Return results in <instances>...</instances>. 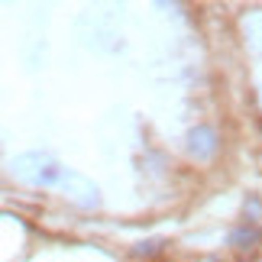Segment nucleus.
<instances>
[{
  "label": "nucleus",
  "mask_w": 262,
  "mask_h": 262,
  "mask_svg": "<svg viewBox=\"0 0 262 262\" xmlns=\"http://www.w3.org/2000/svg\"><path fill=\"white\" fill-rule=\"evenodd\" d=\"M13 175L33 185H58L62 178V165L52 162L49 156H19L13 162Z\"/></svg>",
  "instance_id": "obj_1"
},
{
  "label": "nucleus",
  "mask_w": 262,
  "mask_h": 262,
  "mask_svg": "<svg viewBox=\"0 0 262 262\" xmlns=\"http://www.w3.org/2000/svg\"><path fill=\"white\" fill-rule=\"evenodd\" d=\"M58 188H62L65 194L75 201V204H81V207H97V204H100V188H97L91 178L78 175V172H68V168H62Z\"/></svg>",
  "instance_id": "obj_2"
},
{
  "label": "nucleus",
  "mask_w": 262,
  "mask_h": 262,
  "mask_svg": "<svg viewBox=\"0 0 262 262\" xmlns=\"http://www.w3.org/2000/svg\"><path fill=\"white\" fill-rule=\"evenodd\" d=\"M217 149H220V143H217V133L210 126H194L188 133V152L198 159V162H207V159H214L217 156Z\"/></svg>",
  "instance_id": "obj_3"
},
{
  "label": "nucleus",
  "mask_w": 262,
  "mask_h": 262,
  "mask_svg": "<svg viewBox=\"0 0 262 262\" xmlns=\"http://www.w3.org/2000/svg\"><path fill=\"white\" fill-rule=\"evenodd\" d=\"M243 33H246V39H249V46L262 49V13H249V16L243 19Z\"/></svg>",
  "instance_id": "obj_4"
},
{
  "label": "nucleus",
  "mask_w": 262,
  "mask_h": 262,
  "mask_svg": "<svg viewBox=\"0 0 262 262\" xmlns=\"http://www.w3.org/2000/svg\"><path fill=\"white\" fill-rule=\"evenodd\" d=\"M259 243V230L253 227V230H236V233H233V246H239V249H246V246H256Z\"/></svg>",
  "instance_id": "obj_5"
}]
</instances>
